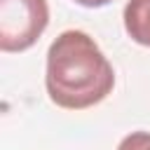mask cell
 <instances>
[{
  "mask_svg": "<svg viewBox=\"0 0 150 150\" xmlns=\"http://www.w3.org/2000/svg\"><path fill=\"white\" fill-rule=\"evenodd\" d=\"M47 96L63 110H84L108 98L115 70L96 40L84 30H63L47 49Z\"/></svg>",
  "mask_w": 150,
  "mask_h": 150,
  "instance_id": "6da1fadb",
  "label": "cell"
},
{
  "mask_svg": "<svg viewBox=\"0 0 150 150\" xmlns=\"http://www.w3.org/2000/svg\"><path fill=\"white\" fill-rule=\"evenodd\" d=\"M47 23V0H0V49L7 54L30 49Z\"/></svg>",
  "mask_w": 150,
  "mask_h": 150,
  "instance_id": "7a4b0ae2",
  "label": "cell"
},
{
  "mask_svg": "<svg viewBox=\"0 0 150 150\" xmlns=\"http://www.w3.org/2000/svg\"><path fill=\"white\" fill-rule=\"evenodd\" d=\"M127 35L143 47H150V0H127L122 12Z\"/></svg>",
  "mask_w": 150,
  "mask_h": 150,
  "instance_id": "3957f363",
  "label": "cell"
},
{
  "mask_svg": "<svg viewBox=\"0 0 150 150\" xmlns=\"http://www.w3.org/2000/svg\"><path fill=\"white\" fill-rule=\"evenodd\" d=\"M117 150H150V131H131L120 141Z\"/></svg>",
  "mask_w": 150,
  "mask_h": 150,
  "instance_id": "277c9868",
  "label": "cell"
},
{
  "mask_svg": "<svg viewBox=\"0 0 150 150\" xmlns=\"http://www.w3.org/2000/svg\"><path fill=\"white\" fill-rule=\"evenodd\" d=\"M73 2H77L80 7H89V9H98V7H105V5H110L112 0H73Z\"/></svg>",
  "mask_w": 150,
  "mask_h": 150,
  "instance_id": "5b68a950",
  "label": "cell"
}]
</instances>
